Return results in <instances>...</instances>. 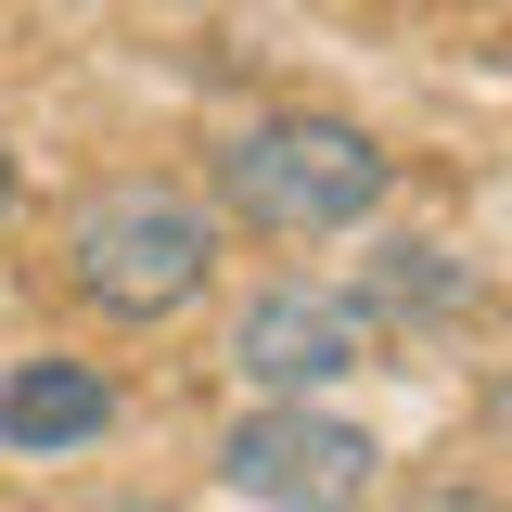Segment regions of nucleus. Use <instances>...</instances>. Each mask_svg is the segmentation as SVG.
<instances>
[{
  "mask_svg": "<svg viewBox=\"0 0 512 512\" xmlns=\"http://www.w3.org/2000/svg\"><path fill=\"white\" fill-rule=\"evenodd\" d=\"M64 282L103 320H180L218 282V205L192 180H154V167L90 180L64 205Z\"/></svg>",
  "mask_w": 512,
  "mask_h": 512,
  "instance_id": "f257e3e1",
  "label": "nucleus"
},
{
  "mask_svg": "<svg viewBox=\"0 0 512 512\" xmlns=\"http://www.w3.org/2000/svg\"><path fill=\"white\" fill-rule=\"evenodd\" d=\"M397 192V154L346 116H244L218 141V205L256 231H359Z\"/></svg>",
  "mask_w": 512,
  "mask_h": 512,
  "instance_id": "f03ea898",
  "label": "nucleus"
},
{
  "mask_svg": "<svg viewBox=\"0 0 512 512\" xmlns=\"http://www.w3.org/2000/svg\"><path fill=\"white\" fill-rule=\"evenodd\" d=\"M218 474H231L256 512H359L372 474H384V448L359 436V423L308 410V397H256L244 423L218 436Z\"/></svg>",
  "mask_w": 512,
  "mask_h": 512,
  "instance_id": "7ed1b4c3",
  "label": "nucleus"
},
{
  "mask_svg": "<svg viewBox=\"0 0 512 512\" xmlns=\"http://www.w3.org/2000/svg\"><path fill=\"white\" fill-rule=\"evenodd\" d=\"M372 346H384V320L359 295H333V282H256L231 308V372L256 397H320V384L359 372Z\"/></svg>",
  "mask_w": 512,
  "mask_h": 512,
  "instance_id": "20e7f679",
  "label": "nucleus"
},
{
  "mask_svg": "<svg viewBox=\"0 0 512 512\" xmlns=\"http://www.w3.org/2000/svg\"><path fill=\"white\" fill-rule=\"evenodd\" d=\"M116 423V384L90 372V359H13L0 372V448L13 461H64V448H90Z\"/></svg>",
  "mask_w": 512,
  "mask_h": 512,
  "instance_id": "39448f33",
  "label": "nucleus"
},
{
  "mask_svg": "<svg viewBox=\"0 0 512 512\" xmlns=\"http://www.w3.org/2000/svg\"><path fill=\"white\" fill-rule=\"evenodd\" d=\"M359 308H372V320H461V308H474V269H461L448 244H384Z\"/></svg>",
  "mask_w": 512,
  "mask_h": 512,
  "instance_id": "423d86ee",
  "label": "nucleus"
},
{
  "mask_svg": "<svg viewBox=\"0 0 512 512\" xmlns=\"http://www.w3.org/2000/svg\"><path fill=\"white\" fill-rule=\"evenodd\" d=\"M487 423H500V436H512V359H500V372H487Z\"/></svg>",
  "mask_w": 512,
  "mask_h": 512,
  "instance_id": "0eeeda50",
  "label": "nucleus"
},
{
  "mask_svg": "<svg viewBox=\"0 0 512 512\" xmlns=\"http://www.w3.org/2000/svg\"><path fill=\"white\" fill-rule=\"evenodd\" d=\"M423 512H500V500H461V487H436V500H423Z\"/></svg>",
  "mask_w": 512,
  "mask_h": 512,
  "instance_id": "6e6552de",
  "label": "nucleus"
},
{
  "mask_svg": "<svg viewBox=\"0 0 512 512\" xmlns=\"http://www.w3.org/2000/svg\"><path fill=\"white\" fill-rule=\"evenodd\" d=\"M0 218H13V141H0Z\"/></svg>",
  "mask_w": 512,
  "mask_h": 512,
  "instance_id": "1a4fd4ad",
  "label": "nucleus"
},
{
  "mask_svg": "<svg viewBox=\"0 0 512 512\" xmlns=\"http://www.w3.org/2000/svg\"><path fill=\"white\" fill-rule=\"evenodd\" d=\"M90 512H167V500H90Z\"/></svg>",
  "mask_w": 512,
  "mask_h": 512,
  "instance_id": "9d476101",
  "label": "nucleus"
}]
</instances>
